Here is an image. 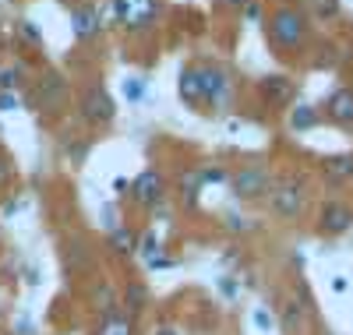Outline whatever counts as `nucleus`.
<instances>
[{
	"mask_svg": "<svg viewBox=\"0 0 353 335\" xmlns=\"http://www.w3.org/2000/svg\"><path fill=\"white\" fill-rule=\"evenodd\" d=\"M124 96H128L131 103H141V99H145V78H128V81H124Z\"/></svg>",
	"mask_w": 353,
	"mask_h": 335,
	"instance_id": "obj_21",
	"label": "nucleus"
},
{
	"mask_svg": "<svg viewBox=\"0 0 353 335\" xmlns=\"http://www.w3.org/2000/svg\"><path fill=\"white\" fill-rule=\"evenodd\" d=\"M18 103H14V96L11 92H0V110H14Z\"/></svg>",
	"mask_w": 353,
	"mask_h": 335,
	"instance_id": "obj_28",
	"label": "nucleus"
},
{
	"mask_svg": "<svg viewBox=\"0 0 353 335\" xmlns=\"http://www.w3.org/2000/svg\"><path fill=\"white\" fill-rule=\"evenodd\" d=\"M254 325H258L261 332H272V318H269V311H254Z\"/></svg>",
	"mask_w": 353,
	"mask_h": 335,
	"instance_id": "obj_26",
	"label": "nucleus"
},
{
	"mask_svg": "<svg viewBox=\"0 0 353 335\" xmlns=\"http://www.w3.org/2000/svg\"><path fill=\"white\" fill-rule=\"evenodd\" d=\"M18 85V68H0V92H11Z\"/></svg>",
	"mask_w": 353,
	"mask_h": 335,
	"instance_id": "obj_23",
	"label": "nucleus"
},
{
	"mask_svg": "<svg viewBox=\"0 0 353 335\" xmlns=\"http://www.w3.org/2000/svg\"><path fill=\"white\" fill-rule=\"evenodd\" d=\"M64 96H68V85H64L61 74H46V78L39 81V103H46V106H61Z\"/></svg>",
	"mask_w": 353,
	"mask_h": 335,
	"instance_id": "obj_12",
	"label": "nucleus"
},
{
	"mask_svg": "<svg viewBox=\"0 0 353 335\" xmlns=\"http://www.w3.org/2000/svg\"><path fill=\"white\" fill-rule=\"evenodd\" d=\"M99 335H134V328H131V321L121 318V314H106L103 325H99Z\"/></svg>",
	"mask_w": 353,
	"mask_h": 335,
	"instance_id": "obj_18",
	"label": "nucleus"
},
{
	"mask_svg": "<svg viewBox=\"0 0 353 335\" xmlns=\"http://www.w3.org/2000/svg\"><path fill=\"white\" fill-rule=\"evenodd\" d=\"M81 116L88 120V124H106V120L113 116V99L106 88H88V92L81 96Z\"/></svg>",
	"mask_w": 353,
	"mask_h": 335,
	"instance_id": "obj_4",
	"label": "nucleus"
},
{
	"mask_svg": "<svg viewBox=\"0 0 353 335\" xmlns=\"http://www.w3.org/2000/svg\"><path fill=\"white\" fill-rule=\"evenodd\" d=\"M201 85H205V103H219V96L226 92V74L209 68V71H201Z\"/></svg>",
	"mask_w": 353,
	"mask_h": 335,
	"instance_id": "obj_14",
	"label": "nucleus"
},
{
	"mask_svg": "<svg viewBox=\"0 0 353 335\" xmlns=\"http://www.w3.org/2000/svg\"><path fill=\"white\" fill-rule=\"evenodd\" d=\"M134 243H138V236H134L131 230H124V226H117V230L110 233V247H113L117 254H131Z\"/></svg>",
	"mask_w": 353,
	"mask_h": 335,
	"instance_id": "obj_17",
	"label": "nucleus"
},
{
	"mask_svg": "<svg viewBox=\"0 0 353 335\" xmlns=\"http://www.w3.org/2000/svg\"><path fill=\"white\" fill-rule=\"evenodd\" d=\"M103 226H106L110 233L117 230V208H113V205H106V208H103Z\"/></svg>",
	"mask_w": 353,
	"mask_h": 335,
	"instance_id": "obj_25",
	"label": "nucleus"
},
{
	"mask_svg": "<svg viewBox=\"0 0 353 335\" xmlns=\"http://www.w3.org/2000/svg\"><path fill=\"white\" fill-rule=\"evenodd\" d=\"M233 191L237 198H261L265 191H272V180L265 166H244L233 173Z\"/></svg>",
	"mask_w": 353,
	"mask_h": 335,
	"instance_id": "obj_3",
	"label": "nucleus"
},
{
	"mask_svg": "<svg viewBox=\"0 0 353 335\" xmlns=\"http://www.w3.org/2000/svg\"><path fill=\"white\" fill-rule=\"evenodd\" d=\"M145 303H149V290H145L141 283L128 286V307H131V311H141Z\"/></svg>",
	"mask_w": 353,
	"mask_h": 335,
	"instance_id": "obj_20",
	"label": "nucleus"
},
{
	"mask_svg": "<svg viewBox=\"0 0 353 335\" xmlns=\"http://www.w3.org/2000/svg\"><path fill=\"white\" fill-rule=\"evenodd\" d=\"M21 32H25L28 39H39V28H36L32 21H21Z\"/></svg>",
	"mask_w": 353,
	"mask_h": 335,
	"instance_id": "obj_27",
	"label": "nucleus"
},
{
	"mask_svg": "<svg viewBox=\"0 0 353 335\" xmlns=\"http://www.w3.org/2000/svg\"><path fill=\"white\" fill-rule=\"evenodd\" d=\"M219 4H226V8H248L251 0H219Z\"/></svg>",
	"mask_w": 353,
	"mask_h": 335,
	"instance_id": "obj_30",
	"label": "nucleus"
},
{
	"mask_svg": "<svg viewBox=\"0 0 353 335\" xmlns=\"http://www.w3.org/2000/svg\"><path fill=\"white\" fill-rule=\"evenodd\" d=\"M261 99L269 103V106H286L293 99V81L286 74H269V78H261Z\"/></svg>",
	"mask_w": 353,
	"mask_h": 335,
	"instance_id": "obj_7",
	"label": "nucleus"
},
{
	"mask_svg": "<svg viewBox=\"0 0 353 335\" xmlns=\"http://www.w3.org/2000/svg\"><path fill=\"white\" fill-rule=\"evenodd\" d=\"M198 184H201V173H188V176H184V201H188V205H194Z\"/></svg>",
	"mask_w": 353,
	"mask_h": 335,
	"instance_id": "obj_22",
	"label": "nucleus"
},
{
	"mask_svg": "<svg viewBox=\"0 0 353 335\" xmlns=\"http://www.w3.org/2000/svg\"><path fill=\"white\" fill-rule=\"evenodd\" d=\"M181 96H184L188 103H205L201 71H184V74H181Z\"/></svg>",
	"mask_w": 353,
	"mask_h": 335,
	"instance_id": "obj_15",
	"label": "nucleus"
},
{
	"mask_svg": "<svg viewBox=\"0 0 353 335\" xmlns=\"http://www.w3.org/2000/svg\"><path fill=\"white\" fill-rule=\"evenodd\" d=\"M138 251H141L145 258H149V261H152V258H156V236L149 233V236H145V240H141V247H138Z\"/></svg>",
	"mask_w": 353,
	"mask_h": 335,
	"instance_id": "obj_24",
	"label": "nucleus"
},
{
	"mask_svg": "<svg viewBox=\"0 0 353 335\" xmlns=\"http://www.w3.org/2000/svg\"><path fill=\"white\" fill-rule=\"evenodd\" d=\"M163 176L156 173V170H145L138 180H134V187H131V194H134V201L138 205H156L159 198H163Z\"/></svg>",
	"mask_w": 353,
	"mask_h": 335,
	"instance_id": "obj_8",
	"label": "nucleus"
},
{
	"mask_svg": "<svg viewBox=\"0 0 353 335\" xmlns=\"http://www.w3.org/2000/svg\"><path fill=\"white\" fill-rule=\"evenodd\" d=\"M269 36H272V46H279L286 53H297L307 43V18L293 8H279L269 18Z\"/></svg>",
	"mask_w": 353,
	"mask_h": 335,
	"instance_id": "obj_1",
	"label": "nucleus"
},
{
	"mask_svg": "<svg viewBox=\"0 0 353 335\" xmlns=\"http://www.w3.org/2000/svg\"><path fill=\"white\" fill-rule=\"evenodd\" d=\"M321 173H325L329 184H346V180L353 176V156L350 152H343V156H329L325 163H321Z\"/></svg>",
	"mask_w": 353,
	"mask_h": 335,
	"instance_id": "obj_10",
	"label": "nucleus"
},
{
	"mask_svg": "<svg viewBox=\"0 0 353 335\" xmlns=\"http://www.w3.org/2000/svg\"><path fill=\"white\" fill-rule=\"evenodd\" d=\"M307 201V187H304V176H283L276 191H272V212L283 219H297L304 212Z\"/></svg>",
	"mask_w": 353,
	"mask_h": 335,
	"instance_id": "obj_2",
	"label": "nucleus"
},
{
	"mask_svg": "<svg viewBox=\"0 0 353 335\" xmlns=\"http://www.w3.org/2000/svg\"><path fill=\"white\" fill-rule=\"evenodd\" d=\"M325 106L336 124H353V88H336Z\"/></svg>",
	"mask_w": 353,
	"mask_h": 335,
	"instance_id": "obj_9",
	"label": "nucleus"
},
{
	"mask_svg": "<svg viewBox=\"0 0 353 335\" xmlns=\"http://www.w3.org/2000/svg\"><path fill=\"white\" fill-rule=\"evenodd\" d=\"M304 321H307L304 303L301 300H286L283 303V328H286V335H301L304 332Z\"/></svg>",
	"mask_w": 353,
	"mask_h": 335,
	"instance_id": "obj_13",
	"label": "nucleus"
},
{
	"mask_svg": "<svg viewBox=\"0 0 353 335\" xmlns=\"http://www.w3.org/2000/svg\"><path fill=\"white\" fill-rule=\"evenodd\" d=\"M290 124L297 128V131L314 128V124H318V110H314V106H297V110H293V116H290Z\"/></svg>",
	"mask_w": 353,
	"mask_h": 335,
	"instance_id": "obj_19",
	"label": "nucleus"
},
{
	"mask_svg": "<svg viewBox=\"0 0 353 335\" xmlns=\"http://www.w3.org/2000/svg\"><path fill=\"white\" fill-rule=\"evenodd\" d=\"M159 11V0H117V14L124 25H149Z\"/></svg>",
	"mask_w": 353,
	"mask_h": 335,
	"instance_id": "obj_6",
	"label": "nucleus"
},
{
	"mask_svg": "<svg viewBox=\"0 0 353 335\" xmlns=\"http://www.w3.org/2000/svg\"><path fill=\"white\" fill-rule=\"evenodd\" d=\"M307 14L314 21H332L339 14V0H307Z\"/></svg>",
	"mask_w": 353,
	"mask_h": 335,
	"instance_id": "obj_16",
	"label": "nucleus"
},
{
	"mask_svg": "<svg viewBox=\"0 0 353 335\" xmlns=\"http://www.w3.org/2000/svg\"><path fill=\"white\" fill-rule=\"evenodd\" d=\"M71 21H74V36L78 39H92L96 32H99V11L96 8H78L74 14H71Z\"/></svg>",
	"mask_w": 353,
	"mask_h": 335,
	"instance_id": "obj_11",
	"label": "nucleus"
},
{
	"mask_svg": "<svg viewBox=\"0 0 353 335\" xmlns=\"http://www.w3.org/2000/svg\"><path fill=\"white\" fill-rule=\"evenodd\" d=\"M156 335H176V332H173V328H159Z\"/></svg>",
	"mask_w": 353,
	"mask_h": 335,
	"instance_id": "obj_31",
	"label": "nucleus"
},
{
	"mask_svg": "<svg viewBox=\"0 0 353 335\" xmlns=\"http://www.w3.org/2000/svg\"><path fill=\"white\" fill-rule=\"evenodd\" d=\"M353 226V208L343 205V201H329L325 208H321V219H318V230L325 236H339Z\"/></svg>",
	"mask_w": 353,
	"mask_h": 335,
	"instance_id": "obj_5",
	"label": "nucleus"
},
{
	"mask_svg": "<svg viewBox=\"0 0 353 335\" xmlns=\"http://www.w3.org/2000/svg\"><path fill=\"white\" fill-rule=\"evenodd\" d=\"M201 180H219V184H223L226 173H223V170H205V173H201Z\"/></svg>",
	"mask_w": 353,
	"mask_h": 335,
	"instance_id": "obj_29",
	"label": "nucleus"
}]
</instances>
